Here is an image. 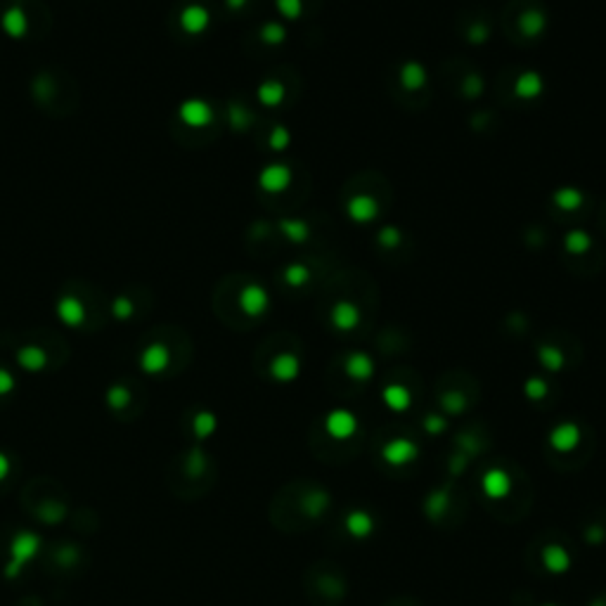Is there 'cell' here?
Masks as SVG:
<instances>
[{
	"label": "cell",
	"instance_id": "obj_5",
	"mask_svg": "<svg viewBox=\"0 0 606 606\" xmlns=\"http://www.w3.org/2000/svg\"><path fill=\"white\" fill-rule=\"evenodd\" d=\"M346 214L353 223H372L379 216V201L372 194H353L346 204Z\"/></svg>",
	"mask_w": 606,
	"mask_h": 606
},
{
	"label": "cell",
	"instance_id": "obj_36",
	"mask_svg": "<svg viewBox=\"0 0 606 606\" xmlns=\"http://www.w3.org/2000/svg\"><path fill=\"white\" fill-rule=\"evenodd\" d=\"M485 38H488V26L485 24H476L469 29V41L472 43H483Z\"/></svg>",
	"mask_w": 606,
	"mask_h": 606
},
{
	"label": "cell",
	"instance_id": "obj_27",
	"mask_svg": "<svg viewBox=\"0 0 606 606\" xmlns=\"http://www.w3.org/2000/svg\"><path fill=\"white\" fill-rule=\"evenodd\" d=\"M285 280L289 282L292 287H301L305 285V282L310 280V270L301 263H294V265H287L285 270Z\"/></svg>",
	"mask_w": 606,
	"mask_h": 606
},
{
	"label": "cell",
	"instance_id": "obj_35",
	"mask_svg": "<svg viewBox=\"0 0 606 606\" xmlns=\"http://www.w3.org/2000/svg\"><path fill=\"white\" fill-rule=\"evenodd\" d=\"M606 538V528L602 526V523H592V526L585 531V540L589 545H602Z\"/></svg>",
	"mask_w": 606,
	"mask_h": 606
},
{
	"label": "cell",
	"instance_id": "obj_29",
	"mask_svg": "<svg viewBox=\"0 0 606 606\" xmlns=\"http://www.w3.org/2000/svg\"><path fill=\"white\" fill-rule=\"evenodd\" d=\"M261 36H263V41L270 43V46H280V43L287 38V31L282 24H265L263 31H261Z\"/></svg>",
	"mask_w": 606,
	"mask_h": 606
},
{
	"label": "cell",
	"instance_id": "obj_12",
	"mask_svg": "<svg viewBox=\"0 0 606 606\" xmlns=\"http://www.w3.org/2000/svg\"><path fill=\"white\" fill-rule=\"evenodd\" d=\"M343 370H346V374L351 376V379L367 381V379H372V374H374V360L370 358L367 353L356 351V353H351V356L346 358Z\"/></svg>",
	"mask_w": 606,
	"mask_h": 606
},
{
	"label": "cell",
	"instance_id": "obj_23",
	"mask_svg": "<svg viewBox=\"0 0 606 606\" xmlns=\"http://www.w3.org/2000/svg\"><path fill=\"white\" fill-rule=\"evenodd\" d=\"M280 228H282V232H285L287 239H292V242H299V244L305 242V239H308V234H310L308 223L299 221V218H285V221L280 223Z\"/></svg>",
	"mask_w": 606,
	"mask_h": 606
},
{
	"label": "cell",
	"instance_id": "obj_18",
	"mask_svg": "<svg viewBox=\"0 0 606 606\" xmlns=\"http://www.w3.org/2000/svg\"><path fill=\"white\" fill-rule=\"evenodd\" d=\"M401 83L403 88L407 90H419L424 88V83H427V69L422 67L419 62H405L401 67Z\"/></svg>",
	"mask_w": 606,
	"mask_h": 606
},
{
	"label": "cell",
	"instance_id": "obj_17",
	"mask_svg": "<svg viewBox=\"0 0 606 606\" xmlns=\"http://www.w3.org/2000/svg\"><path fill=\"white\" fill-rule=\"evenodd\" d=\"M518 29L526 38H535L540 36L545 29H547V14L543 10H526V12L518 17Z\"/></svg>",
	"mask_w": 606,
	"mask_h": 606
},
{
	"label": "cell",
	"instance_id": "obj_2",
	"mask_svg": "<svg viewBox=\"0 0 606 606\" xmlns=\"http://www.w3.org/2000/svg\"><path fill=\"white\" fill-rule=\"evenodd\" d=\"M381 457L391 467H405L419 457V445L410 438H393L381 447Z\"/></svg>",
	"mask_w": 606,
	"mask_h": 606
},
{
	"label": "cell",
	"instance_id": "obj_9",
	"mask_svg": "<svg viewBox=\"0 0 606 606\" xmlns=\"http://www.w3.org/2000/svg\"><path fill=\"white\" fill-rule=\"evenodd\" d=\"M261 188L265 190V192H285V190L292 185V171H289L287 166H282V163H272V166H267L263 173H261L259 178Z\"/></svg>",
	"mask_w": 606,
	"mask_h": 606
},
{
	"label": "cell",
	"instance_id": "obj_33",
	"mask_svg": "<svg viewBox=\"0 0 606 606\" xmlns=\"http://www.w3.org/2000/svg\"><path fill=\"white\" fill-rule=\"evenodd\" d=\"M424 429H427V434H431V436H438L447 429V422H445V417H441V414H429V417L424 419Z\"/></svg>",
	"mask_w": 606,
	"mask_h": 606
},
{
	"label": "cell",
	"instance_id": "obj_24",
	"mask_svg": "<svg viewBox=\"0 0 606 606\" xmlns=\"http://www.w3.org/2000/svg\"><path fill=\"white\" fill-rule=\"evenodd\" d=\"M564 247L569 254H585V251H589V247H592V237L585 232V230H571L569 234L564 237Z\"/></svg>",
	"mask_w": 606,
	"mask_h": 606
},
{
	"label": "cell",
	"instance_id": "obj_1",
	"mask_svg": "<svg viewBox=\"0 0 606 606\" xmlns=\"http://www.w3.org/2000/svg\"><path fill=\"white\" fill-rule=\"evenodd\" d=\"M325 431L334 441H348L358 431V417L351 410H346V407H336V410L327 412Z\"/></svg>",
	"mask_w": 606,
	"mask_h": 606
},
{
	"label": "cell",
	"instance_id": "obj_3",
	"mask_svg": "<svg viewBox=\"0 0 606 606\" xmlns=\"http://www.w3.org/2000/svg\"><path fill=\"white\" fill-rule=\"evenodd\" d=\"M512 488H514V481H512V476L505 472V469H488V472L483 474L481 478V490L483 495L488 500H505L509 498Z\"/></svg>",
	"mask_w": 606,
	"mask_h": 606
},
{
	"label": "cell",
	"instance_id": "obj_28",
	"mask_svg": "<svg viewBox=\"0 0 606 606\" xmlns=\"http://www.w3.org/2000/svg\"><path fill=\"white\" fill-rule=\"evenodd\" d=\"M275 5L287 19H296L303 12V0H275Z\"/></svg>",
	"mask_w": 606,
	"mask_h": 606
},
{
	"label": "cell",
	"instance_id": "obj_6",
	"mask_svg": "<svg viewBox=\"0 0 606 606\" xmlns=\"http://www.w3.org/2000/svg\"><path fill=\"white\" fill-rule=\"evenodd\" d=\"M543 566L552 576H564L571 571L573 556L564 545H547V547H543Z\"/></svg>",
	"mask_w": 606,
	"mask_h": 606
},
{
	"label": "cell",
	"instance_id": "obj_16",
	"mask_svg": "<svg viewBox=\"0 0 606 606\" xmlns=\"http://www.w3.org/2000/svg\"><path fill=\"white\" fill-rule=\"evenodd\" d=\"M330 502H332V498H330V493H327V490H320V488L318 490H308V493L303 495V500H301V509H303L305 516L320 518L327 512Z\"/></svg>",
	"mask_w": 606,
	"mask_h": 606
},
{
	"label": "cell",
	"instance_id": "obj_25",
	"mask_svg": "<svg viewBox=\"0 0 606 606\" xmlns=\"http://www.w3.org/2000/svg\"><path fill=\"white\" fill-rule=\"evenodd\" d=\"M523 393H526L528 401L538 403L543 401V398H547L549 384L545 379H540V376H531V379H526V384H523Z\"/></svg>",
	"mask_w": 606,
	"mask_h": 606
},
{
	"label": "cell",
	"instance_id": "obj_14",
	"mask_svg": "<svg viewBox=\"0 0 606 606\" xmlns=\"http://www.w3.org/2000/svg\"><path fill=\"white\" fill-rule=\"evenodd\" d=\"M543 90H545V81L543 76L535 72H523L514 83V92L521 100H535Z\"/></svg>",
	"mask_w": 606,
	"mask_h": 606
},
{
	"label": "cell",
	"instance_id": "obj_20",
	"mask_svg": "<svg viewBox=\"0 0 606 606\" xmlns=\"http://www.w3.org/2000/svg\"><path fill=\"white\" fill-rule=\"evenodd\" d=\"M552 199L561 211H576L583 206L585 196H583L580 190H576V188H561V190H556Z\"/></svg>",
	"mask_w": 606,
	"mask_h": 606
},
{
	"label": "cell",
	"instance_id": "obj_15",
	"mask_svg": "<svg viewBox=\"0 0 606 606\" xmlns=\"http://www.w3.org/2000/svg\"><path fill=\"white\" fill-rule=\"evenodd\" d=\"M239 301H242V308L247 310L249 315H261L267 308V292L259 285H249L244 287Z\"/></svg>",
	"mask_w": 606,
	"mask_h": 606
},
{
	"label": "cell",
	"instance_id": "obj_19",
	"mask_svg": "<svg viewBox=\"0 0 606 606\" xmlns=\"http://www.w3.org/2000/svg\"><path fill=\"white\" fill-rule=\"evenodd\" d=\"M538 360L547 372H559L566 365L564 351H559L556 346H549V343H543V346L538 348Z\"/></svg>",
	"mask_w": 606,
	"mask_h": 606
},
{
	"label": "cell",
	"instance_id": "obj_39",
	"mask_svg": "<svg viewBox=\"0 0 606 606\" xmlns=\"http://www.w3.org/2000/svg\"><path fill=\"white\" fill-rule=\"evenodd\" d=\"M540 606H556V604H540Z\"/></svg>",
	"mask_w": 606,
	"mask_h": 606
},
{
	"label": "cell",
	"instance_id": "obj_11",
	"mask_svg": "<svg viewBox=\"0 0 606 606\" xmlns=\"http://www.w3.org/2000/svg\"><path fill=\"white\" fill-rule=\"evenodd\" d=\"M270 374L275 376L277 381H282V384H289V381H294L301 374V360H299V356H294V353H280V356L270 363Z\"/></svg>",
	"mask_w": 606,
	"mask_h": 606
},
{
	"label": "cell",
	"instance_id": "obj_26",
	"mask_svg": "<svg viewBox=\"0 0 606 606\" xmlns=\"http://www.w3.org/2000/svg\"><path fill=\"white\" fill-rule=\"evenodd\" d=\"M441 405H443V410L447 414H460L464 412V407H467V398H464L460 391H447L441 396Z\"/></svg>",
	"mask_w": 606,
	"mask_h": 606
},
{
	"label": "cell",
	"instance_id": "obj_34",
	"mask_svg": "<svg viewBox=\"0 0 606 606\" xmlns=\"http://www.w3.org/2000/svg\"><path fill=\"white\" fill-rule=\"evenodd\" d=\"M216 429V417L214 414H199L196 417V434L201 436V438H206L209 434H214Z\"/></svg>",
	"mask_w": 606,
	"mask_h": 606
},
{
	"label": "cell",
	"instance_id": "obj_38",
	"mask_svg": "<svg viewBox=\"0 0 606 606\" xmlns=\"http://www.w3.org/2000/svg\"><path fill=\"white\" fill-rule=\"evenodd\" d=\"M589 606H606V599H602V597H599V599H592V602H589Z\"/></svg>",
	"mask_w": 606,
	"mask_h": 606
},
{
	"label": "cell",
	"instance_id": "obj_37",
	"mask_svg": "<svg viewBox=\"0 0 606 606\" xmlns=\"http://www.w3.org/2000/svg\"><path fill=\"white\" fill-rule=\"evenodd\" d=\"M10 472V460L5 455H0V478H5Z\"/></svg>",
	"mask_w": 606,
	"mask_h": 606
},
{
	"label": "cell",
	"instance_id": "obj_32",
	"mask_svg": "<svg viewBox=\"0 0 606 606\" xmlns=\"http://www.w3.org/2000/svg\"><path fill=\"white\" fill-rule=\"evenodd\" d=\"M289 143H292V135H289V130L282 128V125H277V128L270 133V147H272V150H277V152L287 150Z\"/></svg>",
	"mask_w": 606,
	"mask_h": 606
},
{
	"label": "cell",
	"instance_id": "obj_4",
	"mask_svg": "<svg viewBox=\"0 0 606 606\" xmlns=\"http://www.w3.org/2000/svg\"><path fill=\"white\" fill-rule=\"evenodd\" d=\"M547 441H549V447H552L554 452H571V450H576L578 443H580V429H578V424H573V422H561L549 431Z\"/></svg>",
	"mask_w": 606,
	"mask_h": 606
},
{
	"label": "cell",
	"instance_id": "obj_8",
	"mask_svg": "<svg viewBox=\"0 0 606 606\" xmlns=\"http://www.w3.org/2000/svg\"><path fill=\"white\" fill-rule=\"evenodd\" d=\"M36 549H38V538H36V535H31V533L17 535V538H14V543H12V556H14V559H12V564H10L8 576H14V573H17L21 566H24L26 561L36 554Z\"/></svg>",
	"mask_w": 606,
	"mask_h": 606
},
{
	"label": "cell",
	"instance_id": "obj_7",
	"mask_svg": "<svg viewBox=\"0 0 606 606\" xmlns=\"http://www.w3.org/2000/svg\"><path fill=\"white\" fill-rule=\"evenodd\" d=\"M360 318H363V315H360V308L353 301H336L334 305H332L330 320L339 332L356 330V327L360 325Z\"/></svg>",
	"mask_w": 606,
	"mask_h": 606
},
{
	"label": "cell",
	"instance_id": "obj_30",
	"mask_svg": "<svg viewBox=\"0 0 606 606\" xmlns=\"http://www.w3.org/2000/svg\"><path fill=\"white\" fill-rule=\"evenodd\" d=\"M401 242H403V234H401L398 228L389 225V228H381V230H379V244H381V247L393 249V247H398Z\"/></svg>",
	"mask_w": 606,
	"mask_h": 606
},
{
	"label": "cell",
	"instance_id": "obj_21",
	"mask_svg": "<svg viewBox=\"0 0 606 606\" xmlns=\"http://www.w3.org/2000/svg\"><path fill=\"white\" fill-rule=\"evenodd\" d=\"M447 505H450V495H447V490H436V493H431L427 502H424V512H427V516L431 518V521H438V518L447 512Z\"/></svg>",
	"mask_w": 606,
	"mask_h": 606
},
{
	"label": "cell",
	"instance_id": "obj_31",
	"mask_svg": "<svg viewBox=\"0 0 606 606\" xmlns=\"http://www.w3.org/2000/svg\"><path fill=\"white\" fill-rule=\"evenodd\" d=\"M462 92L467 97H478L483 92V81H481V76H476V74H472V76H467V79L462 81Z\"/></svg>",
	"mask_w": 606,
	"mask_h": 606
},
{
	"label": "cell",
	"instance_id": "obj_13",
	"mask_svg": "<svg viewBox=\"0 0 606 606\" xmlns=\"http://www.w3.org/2000/svg\"><path fill=\"white\" fill-rule=\"evenodd\" d=\"M381 401H384V405L393 412H405L407 407L412 405V393L403 384H389L381 391Z\"/></svg>",
	"mask_w": 606,
	"mask_h": 606
},
{
	"label": "cell",
	"instance_id": "obj_22",
	"mask_svg": "<svg viewBox=\"0 0 606 606\" xmlns=\"http://www.w3.org/2000/svg\"><path fill=\"white\" fill-rule=\"evenodd\" d=\"M287 90L280 81H265L263 85L259 88V100L263 102L265 107H277L282 100H285Z\"/></svg>",
	"mask_w": 606,
	"mask_h": 606
},
{
	"label": "cell",
	"instance_id": "obj_10",
	"mask_svg": "<svg viewBox=\"0 0 606 606\" xmlns=\"http://www.w3.org/2000/svg\"><path fill=\"white\" fill-rule=\"evenodd\" d=\"M343 526H346V533L351 535V538L365 540V538H370V535L374 533L376 523H374V518H372L370 512L353 509V512H348L346 518H343Z\"/></svg>",
	"mask_w": 606,
	"mask_h": 606
}]
</instances>
